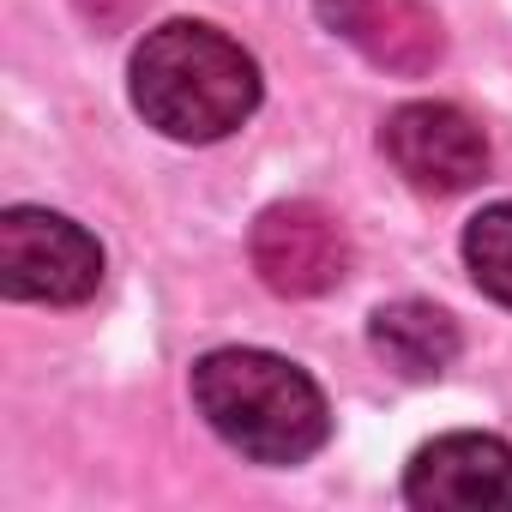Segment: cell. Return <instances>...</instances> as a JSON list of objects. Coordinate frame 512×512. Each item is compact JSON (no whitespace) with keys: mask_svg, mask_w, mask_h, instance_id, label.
Masks as SVG:
<instances>
[{"mask_svg":"<svg viewBox=\"0 0 512 512\" xmlns=\"http://www.w3.org/2000/svg\"><path fill=\"white\" fill-rule=\"evenodd\" d=\"M133 103L157 133L211 145L260 109V67L217 25L169 19L133 49Z\"/></svg>","mask_w":512,"mask_h":512,"instance_id":"6da1fadb","label":"cell"},{"mask_svg":"<svg viewBox=\"0 0 512 512\" xmlns=\"http://www.w3.org/2000/svg\"><path fill=\"white\" fill-rule=\"evenodd\" d=\"M199 416L253 464H302L326 446V392L272 350H211L193 362Z\"/></svg>","mask_w":512,"mask_h":512,"instance_id":"7a4b0ae2","label":"cell"},{"mask_svg":"<svg viewBox=\"0 0 512 512\" xmlns=\"http://www.w3.org/2000/svg\"><path fill=\"white\" fill-rule=\"evenodd\" d=\"M103 284V247L73 217L43 205H13L0 217V290L13 302L73 308Z\"/></svg>","mask_w":512,"mask_h":512,"instance_id":"3957f363","label":"cell"},{"mask_svg":"<svg viewBox=\"0 0 512 512\" xmlns=\"http://www.w3.org/2000/svg\"><path fill=\"white\" fill-rule=\"evenodd\" d=\"M253 272L266 278V290L290 296V302H308V296H326L344 284L350 272V235L344 223L314 205V199H284V205H266L260 223H253Z\"/></svg>","mask_w":512,"mask_h":512,"instance_id":"277c9868","label":"cell"},{"mask_svg":"<svg viewBox=\"0 0 512 512\" xmlns=\"http://www.w3.org/2000/svg\"><path fill=\"white\" fill-rule=\"evenodd\" d=\"M380 151L416 193H464L488 175V139L458 103H404L380 127Z\"/></svg>","mask_w":512,"mask_h":512,"instance_id":"5b68a950","label":"cell"},{"mask_svg":"<svg viewBox=\"0 0 512 512\" xmlns=\"http://www.w3.org/2000/svg\"><path fill=\"white\" fill-rule=\"evenodd\" d=\"M404 500L422 512H512V446L494 434H446L410 458Z\"/></svg>","mask_w":512,"mask_h":512,"instance_id":"8992f818","label":"cell"},{"mask_svg":"<svg viewBox=\"0 0 512 512\" xmlns=\"http://www.w3.org/2000/svg\"><path fill=\"white\" fill-rule=\"evenodd\" d=\"M314 13L326 19V31H338L350 49L398 79H422L446 55L440 19L422 0H314Z\"/></svg>","mask_w":512,"mask_h":512,"instance_id":"52a82bcc","label":"cell"},{"mask_svg":"<svg viewBox=\"0 0 512 512\" xmlns=\"http://www.w3.org/2000/svg\"><path fill=\"white\" fill-rule=\"evenodd\" d=\"M374 350L386 356V368H398L404 380H434L452 368L458 356V326L446 308L434 302H386L368 326Z\"/></svg>","mask_w":512,"mask_h":512,"instance_id":"ba28073f","label":"cell"},{"mask_svg":"<svg viewBox=\"0 0 512 512\" xmlns=\"http://www.w3.org/2000/svg\"><path fill=\"white\" fill-rule=\"evenodd\" d=\"M464 266L476 278L482 296H494L500 308H512V199L488 205L470 217L464 229Z\"/></svg>","mask_w":512,"mask_h":512,"instance_id":"9c48e42d","label":"cell"}]
</instances>
